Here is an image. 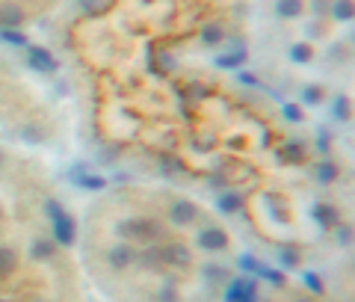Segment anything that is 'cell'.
<instances>
[{"mask_svg": "<svg viewBox=\"0 0 355 302\" xmlns=\"http://www.w3.org/2000/svg\"><path fill=\"white\" fill-rule=\"evenodd\" d=\"M118 234H124V237H154L157 228L151 222H142V219H127V222H118Z\"/></svg>", "mask_w": 355, "mask_h": 302, "instance_id": "6da1fadb", "label": "cell"}, {"mask_svg": "<svg viewBox=\"0 0 355 302\" xmlns=\"http://www.w3.org/2000/svg\"><path fill=\"white\" fill-rule=\"evenodd\" d=\"M228 302H258L255 300V282H249V279H240V282H234L231 288H228Z\"/></svg>", "mask_w": 355, "mask_h": 302, "instance_id": "7a4b0ae2", "label": "cell"}, {"mask_svg": "<svg viewBox=\"0 0 355 302\" xmlns=\"http://www.w3.org/2000/svg\"><path fill=\"white\" fill-rule=\"evenodd\" d=\"M53 234H56V240L59 243H71L74 240V219L71 216H59V219H53Z\"/></svg>", "mask_w": 355, "mask_h": 302, "instance_id": "3957f363", "label": "cell"}, {"mask_svg": "<svg viewBox=\"0 0 355 302\" xmlns=\"http://www.w3.org/2000/svg\"><path fill=\"white\" fill-rule=\"evenodd\" d=\"M198 240H201L204 249H225V243H228L225 231H219V228H207V231H201Z\"/></svg>", "mask_w": 355, "mask_h": 302, "instance_id": "277c9868", "label": "cell"}, {"mask_svg": "<svg viewBox=\"0 0 355 302\" xmlns=\"http://www.w3.org/2000/svg\"><path fill=\"white\" fill-rule=\"evenodd\" d=\"M30 65L39 68V71H50L53 68V56L41 47H30Z\"/></svg>", "mask_w": 355, "mask_h": 302, "instance_id": "5b68a950", "label": "cell"}, {"mask_svg": "<svg viewBox=\"0 0 355 302\" xmlns=\"http://www.w3.org/2000/svg\"><path fill=\"white\" fill-rule=\"evenodd\" d=\"M163 261L187 264V261H190V252H187V246H181V243H172V246H166V249H163Z\"/></svg>", "mask_w": 355, "mask_h": 302, "instance_id": "8992f818", "label": "cell"}, {"mask_svg": "<svg viewBox=\"0 0 355 302\" xmlns=\"http://www.w3.org/2000/svg\"><path fill=\"white\" fill-rule=\"evenodd\" d=\"M193 205H187V202H178L175 208H172V222H178V225H187V222H193Z\"/></svg>", "mask_w": 355, "mask_h": 302, "instance_id": "52a82bcc", "label": "cell"}, {"mask_svg": "<svg viewBox=\"0 0 355 302\" xmlns=\"http://www.w3.org/2000/svg\"><path fill=\"white\" fill-rule=\"evenodd\" d=\"M314 216L320 219V225H323V228H332V225L338 222L335 208H326V205H317V208H314Z\"/></svg>", "mask_w": 355, "mask_h": 302, "instance_id": "ba28073f", "label": "cell"}, {"mask_svg": "<svg viewBox=\"0 0 355 302\" xmlns=\"http://www.w3.org/2000/svg\"><path fill=\"white\" fill-rule=\"evenodd\" d=\"M281 160H290V163H299V160H302V145H296V142H290V145H284V148H281Z\"/></svg>", "mask_w": 355, "mask_h": 302, "instance_id": "9c48e42d", "label": "cell"}, {"mask_svg": "<svg viewBox=\"0 0 355 302\" xmlns=\"http://www.w3.org/2000/svg\"><path fill=\"white\" fill-rule=\"evenodd\" d=\"M243 59H246V50H237V53H231V56H219L216 62L225 65V68H237V65H243Z\"/></svg>", "mask_w": 355, "mask_h": 302, "instance_id": "30bf717a", "label": "cell"}, {"mask_svg": "<svg viewBox=\"0 0 355 302\" xmlns=\"http://www.w3.org/2000/svg\"><path fill=\"white\" fill-rule=\"evenodd\" d=\"M15 270V258H12V252L9 249H0V276H9Z\"/></svg>", "mask_w": 355, "mask_h": 302, "instance_id": "8fae6325", "label": "cell"}, {"mask_svg": "<svg viewBox=\"0 0 355 302\" xmlns=\"http://www.w3.org/2000/svg\"><path fill=\"white\" fill-rule=\"evenodd\" d=\"M0 21H3L6 27H15V24L21 21V12L12 9V6H6V9H0Z\"/></svg>", "mask_w": 355, "mask_h": 302, "instance_id": "7c38bea8", "label": "cell"}, {"mask_svg": "<svg viewBox=\"0 0 355 302\" xmlns=\"http://www.w3.org/2000/svg\"><path fill=\"white\" fill-rule=\"evenodd\" d=\"M335 116H338V119H350V101H347L344 95L335 98Z\"/></svg>", "mask_w": 355, "mask_h": 302, "instance_id": "4fadbf2b", "label": "cell"}, {"mask_svg": "<svg viewBox=\"0 0 355 302\" xmlns=\"http://www.w3.org/2000/svg\"><path fill=\"white\" fill-rule=\"evenodd\" d=\"M77 184H80V187H86V190H101V187H104V178L83 175V178H77Z\"/></svg>", "mask_w": 355, "mask_h": 302, "instance_id": "5bb4252c", "label": "cell"}, {"mask_svg": "<svg viewBox=\"0 0 355 302\" xmlns=\"http://www.w3.org/2000/svg\"><path fill=\"white\" fill-rule=\"evenodd\" d=\"M0 39H3V42H12V44H27L24 36H18V33H12V30H0Z\"/></svg>", "mask_w": 355, "mask_h": 302, "instance_id": "9a60e30c", "label": "cell"}, {"mask_svg": "<svg viewBox=\"0 0 355 302\" xmlns=\"http://www.w3.org/2000/svg\"><path fill=\"white\" fill-rule=\"evenodd\" d=\"M290 56H293V59H296V62H305V59H308V56H311V50H308V47H305V44H296V47H293V50H290Z\"/></svg>", "mask_w": 355, "mask_h": 302, "instance_id": "2e32d148", "label": "cell"}, {"mask_svg": "<svg viewBox=\"0 0 355 302\" xmlns=\"http://www.w3.org/2000/svg\"><path fill=\"white\" fill-rule=\"evenodd\" d=\"M50 252H53L50 243H36V246H33V255H36V258H50Z\"/></svg>", "mask_w": 355, "mask_h": 302, "instance_id": "e0dca14e", "label": "cell"}, {"mask_svg": "<svg viewBox=\"0 0 355 302\" xmlns=\"http://www.w3.org/2000/svg\"><path fill=\"white\" fill-rule=\"evenodd\" d=\"M335 175H338V169H335L332 163H323V166H320V181H332Z\"/></svg>", "mask_w": 355, "mask_h": 302, "instance_id": "ac0fdd59", "label": "cell"}, {"mask_svg": "<svg viewBox=\"0 0 355 302\" xmlns=\"http://www.w3.org/2000/svg\"><path fill=\"white\" fill-rule=\"evenodd\" d=\"M127 261H130V252H127V249H116V252H113V264H118V267H124Z\"/></svg>", "mask_w": 355, "mask_h": 302, "instance_id": "d6986e66", "label": "cell"}, {"mask_svg": "<svg viewBox=\"0 0 355 302\" xmlns=\"http://www.w3.org/2000/svg\"><path fill=\"white\" fill-rule=\"evenodd\" d=\"M222 39V30L219 27H207L204 30V42H219Z\"/></svg>", "mask_w": 355, "mask_h": 302, "instance_id": "ffe728a7", "label": "cell"}, {"mask_svg": "<svg viewBox=\"0 0 355 302\" xmlns=\"http://www.w3.org/2000/svg\"><path fill=\"white\" fill-rule=\"evenodd\" d=\"M219 205H222V211H234V208H240V199L237 196H225Z\"/></svg>", "mask_w": 355, "mask_h": 302, "instance_id": "44dd1931", "label": "cell"}, {"mask_svg": "<svg viewBox=\"0 0 355 302\" xmlns=\"http://www.w3.org/2000/svg\"><path fill=\"white\" fill-rule=\"evenodd\" d=\"M47 216H50V219H59V216H62V208H59V202H53V199L47 202Z\"/></svg>", "mask_w": 355, "mask_h": 302, "instance_id": "7402d4cb", "label": "cell"}, {"mask_svg": "<svg viewBox=\"0 0 355 302\" xmlns=\"http://www.w3.org/2000/svg\"><path fill=\"white\" fill-rule=\"evenodd\" d=\"M305 285H308V288H311V291H317V294H320V291H323V285H320V279H317V276H314V273H305Z\"/></svg>", "mask_w": 355, "mask_h": 302, "instance_id": "603a6c76", "label": "cell"}, {"mask_svg": "<svg viewBox=\"0 0 355 302\" xmlns=\"http://www.w3.org/2000/svg\"><path fill=\"white\" fill-rule=\"evenodd\" d=\"M107 9H110V3H86V12H92V15H101Z\"/></svg>", "mask_w": 355, "mask_h": 302, "instance_id": "cb8c5ba5", "label": "cell"}, {"mask_svg": "<svg viewBox=\"0 0 355 302\" xmlns=\"http://www.w3.org/2000/svg\"><path fill=\"white\" fill-rule=\"evenodd\" d=\"M281 264H284V267H293V264H296V252H293V249H284V252H281Z\"/></svg>", "mask_w": 355, "mask_h": 302, "instance_id": "d4e9b609", "label": "cell"}, {"mask_svg": "<svg viewBox=\"0 0 355 302\" xmlns=\"http://www.w3.org/2000/svg\"><path fill=\"white\" fill-rule=\"evenodd\" d=\"M278 12H281V15H296V12H299V3H281Z\"/></svg>", "mask_w": 355, "mask_h": 302, "instance_id": "484cf974", "label": "cell"}, {"mask_svg": "<svg viewBox=\"0 0 355 302\" xmlns=\"http://www.w3.org/2000/svg\"><path fill=\"white\" fill-rule=\"evenodd\" d=\"M284 116H287L290 122H299V119H302V116H299V107H293V104H287V107H284Z\"/></svg>", "mask_w": 355, "mask_h": 302, "instance_id": "4316f807", "label": "cell"}, {"mask_svg": "<svg viewBox=\"0 0 355 302\" xmlns=\"http://www.w3.org/2000/svg\"><path fill=\"white\" fill-rule=\"evenodd\" d=\"M302 98H305L308 104H314V101L320 98V89H305V92H302Z\"/></svg>", "mask_w": 355, "mask_h": 302, "instance_id": "83f0119b", "label": "cell"}, {"mask_svg": "<svg viewBox=\"0 0 355 302\" xmlns=\"http://www.w3.org/2000/svg\"><path fill=\"white\" fill-rule=\"evenodd\" d=\"M335 12H338V18H350V15H353V6H347V3H341V6H338Z\"/></svg>", "mask_w": 355, "mask_h": 302, "instance_id": "f1b7e54d", "label": "cell"}, {"mask_svg": "<svg viewBox=\"0 0 355 302\" xmlns=\"http://www.w3.org/2000/svg\"><path fill=\"white\" fill-rule=\"evenodd\" d=\"M24 136H30V142H39V136H41V133H39L36 128H27V130H24Z\"/></svg>", "mask_w": 355, "mask_h": 302, "instance_id": "f546056e", "label": "cell"}, {"mask_svg": "<svg viewBox=\"0 0 355 302\" xmlns=\"http://www.w3.org/2000/svg\"><path fill=\"white\" fill-rule=\"evenodd\" d=\"M338 237H341V243H350V228H341Z\"/></svg>", "mask_w": 355, "mask_h": 302, "instance_id": "4dcf8cb0", "label": "cell"}]
</instances>
